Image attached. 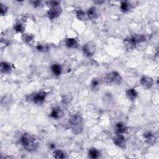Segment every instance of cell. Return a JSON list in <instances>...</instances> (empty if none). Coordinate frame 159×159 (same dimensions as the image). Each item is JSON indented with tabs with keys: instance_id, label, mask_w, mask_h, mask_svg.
<instances>
[{
	"instance_id": "cell-28",
	"label": "cell",
	"mask_w": 159,
	"mask_h": 159,
	"mask_svg": "<svg viewBox=\"0 0 159 159\" xmlns=\"http://www.w3.org/2000/svg\"><path fill=\"white\" fill-rule=\"evenodd\" d=\"M31 3H32V4L33 5V6L34 7H37L40 6L41 1H31Z\"/></svg>"
},
{
	"instance_id": "cell-25",
	"label": "cell",
	"mask_w": 159,
	"mask_h": 159,
	"mask_svg": "<svg viewBox=\"0 0 159 159\" xmlns=\"http://www.w3.org/2000/svg\"><path fill=\"white\" fill-rule=\"evenodd\" d=\"M8 11V7L4 4L0 3V14L1 16H4Z\"/></svg>"
},
{
	"instance_id": "cell-3",
	"label": "cell",
	"mask_w": 159,
	"mask_h": 159,
	"mask_svg": "<svg viewBox=\"0 0 159 159\" xmlns=\"http://www.w3.org/2000/svg\"><path fill=\"white\" fill-rule=\"evenodd\" d=\"M146 37L143 35H133L124 40V43L127 50L134 49L138 43L145 41Z\"/></svg>"
},
{
	"instance_id": "cell-8",
	"label": "cell",
	"mask_w": 159,
	"mask_h": 159,
	"mask_svg": "<svg viewBox=\"0 0 159 159\" xmlns=\"http://www.w3.org/2000/svg\"><path fill=\"white\" fill-rule=\"evenodd\" d=\"M140 83L143 89H148L154 84V81L150 76L143 75L140 80Z\"/></svg>"
},
{
	"instance_id": "cell-26",
	"label": "cell",
	"mask_w": 159,
	"mask_h": 159,
	"mask_svg": "<svg viewBox=\"0 0 159 159\" xmlns=\"http://www.w3.org/2000/svg\"><path fill=\"white\" fill-rule=\"evenodd\" d=\"M47 4L50 6V7H52L59 6L60 4V2L57 1H50L47 2Z\"/></svg>"
},
{
	"instance_id": "cell-13",
	"label": "cell",
	"mask_w": 159,
	"mask_h": 159,
	"mask_svg": "<svg viewBox=\"0 0 159 159\" xmlns=\"http://www.w3.org/2000/svg\"><path fill=\"white\" fill-rule=\"evenodd\" d=\"M65 46L69 48H76L78 47L79 43L75 38H67L65 40Z\"/></svg>"
},
{
	"instance_id": "cell-24",
	"label": "cell",
	"mask_w": 159,
	"mask_h": 159,
	"mask_svg": "<svg viewBox=\"0 0 159 159\" xmlns=\"http://www.w3.org/2000/svg\"><path fill=\"white\" fill-rule=\"evenodd\" d=\"M14 29L16 32L18 33H22L24 32V27L23 25L22 24L20 23V22H17L16 24H14Z\"/></svg>"
},
{
	"instance_id": "cell-15",
	"label": "cell",
	"mask_w": 159,
	"mask_h": 159,
	"mask_svg": "<svg viewBox=\"0 0 159 159\" xmlns=\"http://www.w3.org/2000/svg\"><path fill=\"white\" fill-rule=\"evenodd\" d=\"M50 70L52 73L55 76H59L62 73V67L58 63H53L50 66Z\"/></svg>"
},
{
	"instance_id": "cell-5",
	"label": "cell",
	"mask_w": 159,
	"mask_h": 159,
	"mask_svg": "<svg viewBox=\"0 0 159 159\" xmlns=\"http://www.w3.org/2000/svg\"><path fill=\"white\" fill-rule=\"evenodd\" d=\"M47 93L44 91H39L34 93L30 95V99L35 104H42L45 101L47 97Z\"/></svg>"
},
{
	"instance_id": "cell-1",
	"label": "cell",
	"mask_w": 159,
	"mask_h": 159,
	"mask_svg": "<svg viewBox=\"0 0 159 159\" xmlns=\"http://www.w3.org/2000/svg\"><path fill=\"white\" fill-rule=\"evenodd\" d=\"M19 142L23 148L29 152L35 151L39 147V141L37 138L28 133H24L21 135Z\"/></svg>"
},
{
	"instance_id": "cell-17",
	"label": "cell",
	"mask_w": 159,
	"mask_h": 159,
	"mask_svg": "<svg viewBox=\"0 0 159 159\" xmlns=\"http://www.w3.org/2000/svg\"><path fill=\"white\" fill-rule=\"evenodd\" d=\"M88 157L92 159L98 158L101 156V152L96 148H91L88 150Z\"/></svg>"
},
{
	"instance_id": "cell-2",
	"label": "cell",
	"mask_w": 159,
	"mask_h": 159,
	"mask_svg": "<svg viewBox=\"0 0 159 159\" xmlns=\"http://www.w3.org/2000/svg\"><path fill=\"white\" fill-rule=\"evenodd\" d=\"M69 124L72 132L75 134H80L83 129V120L81 116L75 114L69 118Z\"/></svg>"
},
{
	"instance_id": "cell-19",
	"label": "cell",
	"mask_w": 159,
	"mask_h": 159,
	"mask_svg": "<svg viewBox=\"0 0 159 159\" xmlns=\"http://www.w3.org/2000/svg\"><path fill=\"white\" fill-rule=\"evenodd\" d=\"M132 4L130 3V2L127 1H121L120 4V9L122 12L126 13L129 12L132 9Z\"/></svg>"
},
{
	"instance_id": "cell-18",
	"label": "cell",
	"mask_w": 159,
	"mask_h": 159,
	"mask_svg": "<svg viewBox=\"0 0 159 159\" xmlns=\"http://www.w3.org/2000/svg\"><path fill=\"white\" fill-rule=\"evenodd\" d=\"M12 70L11 65L10 63L6 62V61H2L1 63V66H0V70L1 73L7 74L11 72Z\"/></svg>"
},
{
	"instance_id": "cell-22",
	"label": "cell",
	"mask_w": 159,
	"mask_h": 159,
	"mask_svg": "<svg viewBox=\"0 0 159 159\" xmlns=\"http://www.w3.org/2000/svg\"><path fill=\"white\" fill-rule=\"evenodd\" d=\"M76 18L79 20H85V19L87 17L86 16V12H85V11H84L83 9H79L76 11Z\"/></svg>"
},
{
	"instance_id": "cell-6",
	"label": "cell",
	"mask_w": 159,
	"mask_h": 159,
	"mask_svg": "<svg viewBox=\"0 0 159 159\" xmlns=\"http://www.w3.org/2000/svg\"><path fill=\"white\" fill-rule=\"evenodd\" d=\"M62 12V9L59 6L50 7V9L47 12V16L50 20H53L58 18Z\"/></svg>"
},
{
	"instance_id": "cell-16",
	"label": "cell",
	"mask_w": 159,
	"mask_h": 159,
	"mask_svg": "<svg viewBox=\"0 0 159 159\" xmlns=\"http://www.w3.org/2000/svg\"><path fill=\"white\" fill-rule=\"evenodd\" d=\"M125 95L130 101H134L138 96V93L135 88H129L125 91Z\"/></svg>"
},
{
	"instance_id": "cell-11",
	"label": "cell",
	"mask_w": 159,
	"mask_h": 159,
	"mask_svg": "<svg viewBox=\"0 0 159 159\" xmlns=\"http://www.w3.org/2000/svg\"><path fill=\"white\" fill-rule=\"evenodd\" d=\"M64 115V113L61 109L58 106L53 107L50 112V117L55 120L61 119Z\"/></svg>"
},
{
	"instance_id": "cell-12",
	"label": "cell",
	"mask_w": 159,
	"mask_h": 159,
	"mask_svg": "<svg viewBox=\"0 0 159 159\" xmlns=\"http://www.w3.org/2000/svg\"><path fill=\"white\" fill-rule=\"evenodd\" d=\"M127 129V125L124 122L119 121L115 124L114 130L116 134H124L126 132Z\"/></svg>"
},
{
	"instance_id": "cell-21",
	"label": "cell",
	"mask_w": 159,
	"mask_h": 159,
	"mask_svg": "<svg viewBox=\"0 0 159 159\" xmlns=\"http://www.w3.org/2000/svg\"><path fill=\"white\" fill-rule=\"evenodd\" d=\"M53 157L55 158H58V159H63V158H66V153L60 149H55L53 151Z\"/></svg>"
},
{
	"instance_id": "cell-20",
	"label": "cell",
	"mask_w": 159,
	"mask_h": 159,
	"mask_svg": "<svg viewBox=\"0 0 159 159\" xmlns=\"http://www.w3.org/2000/svg\"><path fill=\"white\" fill-rule=\"evenodd\" d=\"M101 84V79L98 78H94L90 83V88L92 90L96 91L98 90Z\"/></svg>"
},
{
	"instance_id": "cell-14",
	"label": "cell",
	"mask_w": 159,
	"mask_h": 159,
	"mask_svg": "<svg viewBox=\"0 0 159 159\" xmlns=\"http://www.w3.org/2000/svg\"><path fill=\"white\" fill-rule=\"evenodd\" d=\"M86 16L87 18L90 20L96 19L98 16V12L96 7L94 6L89 7L86 12Z\"/></svg>"
},
{
	"instance_id": "cell-9",
	"label": "cell",
	"mask_w": 159,
	"mask_h": 159,
	"mask_svg": "<svg viewBox=\"0 0 159 159\" xmlns=\"http://www.w3.org/2000/svg\"><path fill=\"white\" fill-rule=\"evenodd\" d=\"M114 145L119 148H124L125 147L127 140L124 134H116L112 139Z\"/></svg>"
},
{
	"instance_id": "cell-23",
	"label": "cell",
	"mask_w": 159,
	"mask_h": 159,
	"mask_svg": "<svg viewBox=\"0 0 159 159\" xmlns=\"http://www.w3.org/2000/svg\"><path fill=\"white\" fill-rule=\"evenodd\" d=\"M34 39V37L31 34H24L22 36V39L26 43H31Z\"/></svg>"
},
{
	"instance_id": "cell-7",
	"label": "cell",
	"mask_w": 159,
	"mask_h": 159,
	"mask_svg": "<svg viewBox=\"0 0 159 159\" xmlns=\"http://www.w3.org/2000/svg\"><path fill=\"white\" fill-rule=\"evenodd\" d=\"M96 50V46L95 44L92 42H88L84 44L82 48V50L84 53V54L86 57H91L93 55V54L95 52Z\"/></svg>"
},
{
	"instance_id": "cell-29",
	"label": "cell",
	"mask_w": 159,
	"mask_h": 159,
	"mask_svg": "<svg viewBox=\"0 0 159 159\" xmlns=\"http://www.w3.org/2000/svg\"><path fill=\"white\" fill-rule=\"evenodd\" d=\"M55 144L54 143H50L48 144V148L50 149V150H54L56 148H55Z\"/></svg>"
},
{
	"instance_id": "cell-27",
	"label": "cell",
	"mask_w": 159,
	"mask_h": 159,
	"mask_svg": "<svg viewBox=\"0 0 159 159\" xmlns=\"http://www.w3.org/2000/svg\"><path fill=\"white\" fill-rule=\"evenodd\" d=\"M36 48L39 52H44L45 50H47V47L45 45L42 44H38L36 46Z\"/></svg>"
},
{
	"instance_id": "cell-4",
	"label": "cell",
	"mask_w": 159,
	"mask_h": 159,
	"mask_svg": "<svg viewBox=\"0 0 159 159\" xmlns=\"http://www.w3.org/2000/svg\"><path fill=\"white\" fill-rule=\"evenodd\" d=\"M104 81L109 85L117 86L120 85L122 82V78L119 73L116 71H112L105 76Z\"/></svg>"
},
{
	"instance_id": "cell-10",
	"label": "cell",
	"mask_w": 159,
	"mask_h": 159,
	"mask_svg": "<svg viewBox=\"0 0 159 159\" xmlns=\"http://www.w3.org/2000/svg\"><path fill=\"white\" fill-rule=\"evenodd\" d=\"M142 137L144 142L147 144H153L156 140V136L152 130H145L143 133Z\"/></svg>"
}]
</instances>
